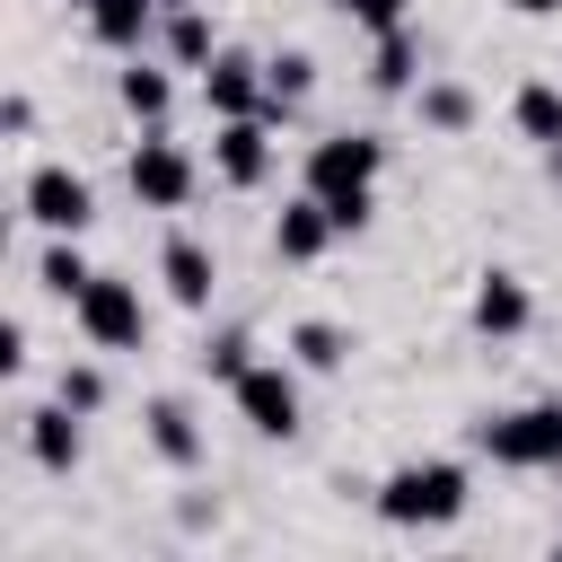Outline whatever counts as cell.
<instances>
[{"instance_id":"25","label":"cell","mask_w":562,"mask_h":562,"mask_svg":"<svg viewBox=\"0 0 562 562\" xmlns=\"http://www.w3.org/2000/svg\"><path fill=\"white\" fill-rule=\"evenodd\" d=\"M53 395H61L70 413H97V404H105V378H97V369H61V386H53Z\"/></svg>"},{"instance_id":"26","label":"cell","mask_w":562,"mask_h":562,"mask_svg":"<svg viewBox=\"0 0 562 562\" xmlns=\"http://www.w3.org/2000/svg\"><path fill=\"white\" fill-rule=\"evenodd\" d=\"M351 26H369V35H386V26H404V0H334Z\"/></svg>"},{"instance_id":"14","label":"cell","mask_w":562,"mask_h":562,"mask_svg":"<svg viewBox=\"0 0 562 562\" xmlns=\"http://www.w3.org/2000/svg\"><path fill=\"white\" fill-rule=\"evenodd\" d=\"M158 18H167L158 0H88V35H97L105 53H140Z\"/></svg>"},{"instance_id":"21","label":"cell","mask_w":562,"mask_h":562,"mask_svg":"<svg viewBox=\"0 0 562 562\" xmlns=\"http://www.w3.org/2000/svg\"><path fill=\"white\" fill-rule=\"evenodd\" d=\"M422 123H430V132H465V123H474V97H465L457 79H422Z\"/></svg>"},{"instance_id":"24","label":"cell","mask_w":562,"mask_h":562,"mask_svg":"<svg viewBox=\"0 0 562 562\" xmlns=\"http://www.w3.org/2000/svg\"><path fill=\"white\" fill-rule=\"evenodd\" d=\"M202 360H211V378H246V369H255V342H246V334H220Z\"/></svg>"},{"instance_id":"3","label":"cell","mask_w":562,"mask_h":562,"mask_svg":"<svg viewBox=\"0 0 562 562\" xmlns=\"http://www.w3.org/2000/svg\"><path fill=\"white\" fill-rule=\"evenodd\" d=\"M474 448L492 465H518V474H544L562 465V404H518V413H492L474 430Z\"/></svg>"},{"instance_id":"6","label":"cell","mask_w":562,"mask_h":562,"mask_svg":"<svg viewBox=\"0 0 562 562\" xmlns=\"http://www.w3.org/2000/svg\"><path fill=\"white\" fill-rule=\"evenodd\" d=\"M228 395H237L246 430H263V439H290V430H299V378H290L281 360H255L246 378H228Z\"/></svg>"},{"instance_id":"22","label":"cell","mask_w":562,"mask_h":562,"mask_svg":"<svg viewBox=\"0 0 562 562\" xmlns=\"http://www.w3.org/2000/svg\"><path fill=\"white\" fill-rule=\"evenodd\" d=\"M290 351H299V369H342V360H351V334H342V325H299Z\"/></svg>"},{"instance_id":"9","label":"cell","mask_w":562,"mask_h":562,"mask_svg":"<svg viewBox=\"0 0 562 562\" xmlns=\"http://www.w3.org/2000/svg\"><path fill=\"white\" fill-rule=\"evenodd\" d=\"M202 97H211V114H220V123H228V114H272L263 61H246V53H220V61L202 70Z\"/></svg>"},{"instance_id":"27","label":"cell","mask_w":562,"mask_h":562,"mask_svg":"<svg viewBox=\"0 0 562 562\" xmlns=\"http://www.w3.org/2000/svg\"><path fill=\"white\" fill-rule=\"evenodd\" d=\"M0 369H9V378L26 369V325H0Z\"/></svg>"},{"instance_id":"8","label":"cell","mask_w":562,"mask_h":562,"mask_svg":"<svg viewBox=\"0 0 562 562\" xmlns=\"http://www.w3.org/2000/svg\"><path fill=\"white\" fill-rule=\"evenodd\" d=\"M211 167H220V184L255 193V184L272 176V123H263V114H228V123L211 132Z\"/></svg>"},{"instance_id":"13","label":"cell","mask_w":562,"mask_h":562,"mask_svg":"<svg viewBox=\"0 0 562 562\" xmlns=\"http://www.w3.org/2000/svg\"><path fill=\"white\" fill-rule=\"evenodd\" d=\"M79 422H88V413H70V404L53 395L44 413H26V457H35L44 474H70V465H79Z\"/></svg>"},{"instance_id":"17","label":"cell","mask_w":562,"mask_h":562,"mask_svg":"<svg viewBox=\"0 0 562 562\" xmlns=\"http://www.w3.org/2000/svg\"><path fill=\"white\" fill-rule=\"evenodd\" d=\"M413 79H422V44H413L404 26H386L378 53H369V88H378V97H404Z\"/></svg>"},{"instance_id":"10","label":"cell","mask_w":562,"mask_h":562,"mask_svg":"<svg viewBox=\"0 0 562 562\" xmlns=\"http://www.w3.org/2000/svg\"><path fill=\"white\" fill-rule=\"evenodd\" d=\"M334 237H342V228H334V211H325L316 193H299V202L272 220V255H281V263H316Z\"/></svg>"},{"instance_id":"16","label":"cell","mask_w":562,"mask_h":562,"mask_svg":"<svg viewBox=\"0 0 562 562\" xmlns=\"http://www.w3.org/2000/svg\"><path fill=\"white\" fill-rule=\"evenodd\" d=\"M509 123H518L536 149H562V88H553V79H527V88L509 97Z\"/></svg>"},{"instance_id":"15","label":"cell","mask_w":562,"mask_h":562,"mask_svg":"<svg viewBox=\"0 0 562 562\" xmlns=\"http://www.w3.org/2000/svg\"><path fill=\"white\" fill-rule=\"evenodd\" d=\"M140 422H149V448H158L167 465H202V430H193V413H184L176 395H158Z\"/></svg>"},{"instance_id":"1","label":"cell","mask_w":562,"mask_h":562,"mask_svg":"<svg viewBox=\"0 0 562 562\" xmlns=\"http://www.w3.org/2000/svg\"><path fill=\"white\" fill-rule=\"evenodd\" d=\"M378 167H386V140L369 132H325L307 149V193L334 211V228H369L378 211Z\"/></svg>"},{"instance_id":"20","label":"cell","mask_w":562,"mask_h":562,"mask_svg":"<svg viewBox=\"0 0 562 562\" xmlns=\"http://www.w3.org/2000/svg\"><path fill=\"white\" fill-rule=\"evenodd\" d=\"M114 97H123V114H140V123H158L176 88H167V70H149V61H132V70L114 79Z\"/></svg>"},{"instance_id":"28","label":"cell","mask_w":562,"mask_h":562,"mask_svg":"<svg viewBox=\"0 0 562 562\" xmlns=\"http://www.w3.org/2000/svg\"><path fill=\"white\" fill-rule=\"evenodd\" d=\"M509 9H518V18H553L562 0H509Z\"/></svg>"},{"instance_id":"19","label":"cell","mask_w":562,"mask_h":562,"mask_svg":"<svg viewBox=\"0 0 562 562\" xmlns=\"http://www.w3.org/2000/svg\"><path fill=\"white\" fill-rule=\"evenodd\" d=\"M263 88H272V114H290V105L316 88V61H307V53H272V61H263ZM272 114H263V123H272Z\"/></svg>"},{"instance_id":"29","label":"cell","mask_w":562,"mask_h":562,"mask_svg":"<svg viewBox=\"0 0 562 562\" xmlns=\"http://www.w3.org/2000/svg\"><path fill=\"white\" fill-rule=\"evenodd\" d=\"M158 9H193V0H158Z\"/></svg>"},{"instance_id":"5","label":"cell","mask_w":562,"mask_h":562,"mask_svg":"<svg viewBox=\"0 0 562 562\" xmlns=\"http://www.w3.org/2000/svg\"><path fill=\"white\" fill-rule=\"evenodd\" d=\"M123 184H132L140 211H184V202H193V158H184L167 132H149V140L123 158Z\"/></svg>"},{"instance_id":"7","label":"cell","mask_w":562,"mask_h":562,"mask_svg":"<svg viewBox=\"0 0 562 562\" xmlns=\"http://www.w3.org/2000/svg\"><path fill=\"white\" fill-rule=\"evenodd\" d=\"M26 220H35L44 237H79V228L97 220L88 176H70V167H35V176H26Z\"/></svg>"},{"instance_id":"4","label":"cell","mask_w":562,"mask_h":562,"mask_svg":"<svg viewBox=\"0 0 562 562\" xmlns=\"http://www.w3.org/2000/svg\"><path fill=\"white\" fill-rule=\"evenodd\" d=\"M70 316H79V334H88L97 351H140V334H149L140 290H132V281H114V272H97V281L70 299Z\"/></svg>"},{"instance_id":"11","label":"cell","mask_w":562,"mask_h":562,"mask_svg":"<svg viewBox=\"0 0 562 562\" xmlns=\"http://www.w3.org/2000/svg\"><path fill=\"white\" fill-rule=\"evenodd\" d=\"M527 316H536V299H527L518 272H483V281H474V334L509 342V334H527Z\"/></svg>"},{"instance_id":"18","label":"cell","mask_w":562,"mask_h":562,"mask_svg":"<svg viewBox=\"0 0 562 562\" xmlns=\"http://www.w3.org/2000/svg\"><path fill=\"white\" fill-rule=\"evenodd\" d=\"M167 61L176 70H211L220 61V35H211L202 9H167Z\"/></svg>"},{"instance_id":"12","label":"cell","mask_w":562,"mask_h":562,"mask_svg":"<svg viewBox=\"0 0 562 562\" xmlns=\"http://www.w3.org/2000/svg\"><path fill=\"white\" fill-rule=\"evenodd\" d=\"M158 281H167V299H176V307H211V290H220V263H211V246H193V237H167V255H158Z\"/></svg>"},{"instance_id":"23","label":"cell","mask_w":562,"mask_h":562,"mask_svg":"<svg viewBox=\"0 0 562 562\" xmlns=\"http://www.w3.org/2000/svg\"><path fill=\"white\" fill-rule=\"evenodd\" d=\"M35 272H44V290H53V299H79V290L97 281V272L79 263V246H44V263H35Z\"/></svg>"},{"instance_id":"2","label":"cell","mask_w":562,"mask_h":562,"mask_svg":"<svg viewBox=\"0 0 562 562\" xmlns=\"http://www.w3.org/2000/svg\"><path fill=\"white\" fill-rule=\"evenodd\" d=\"M465 465H448V457H430V465H395L386 483H378V518L386 527H457L465 518Z\"/></svg>"}]
</instances>
